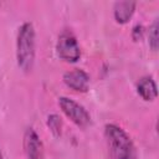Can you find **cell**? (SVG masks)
Returning a JSON list of instances; mask_svg holds the SVG:
<instances>
[{
  "mask_svg": "<svg viewBox=\"0 0 159 159\" xmlns=\"http://www.w3.org/2000/svg\"><path fill=\"white\" fill-rule=\"evenodd\" d=\"M36 53V34L31 22H24L16 36V61L24 72H30L34 67Z\"/></svg>",
  "mask_w": 159,
  "mask_h": 159,
  "instance_id": "obj_1",
  "label": "cell"
},
{
  "mask_svg": "<svg viewBox=\"0 0 159 159\" xmlns=\"http://www.w3.org/2000/svg\"><path fill=\"white\" fill-rule=\"evenodd\" d=\"M137 93L142 97V99L147 102L154 101L158 96V89H157V84L153 77L150 76L142 77L137 83Z\"/></svg>",
  "mask_w": 159,
  "mask_h": 159,
  "instance_id": "obj_7",
  "label": "cell"
},
{
  "mask_svg": "<svg viewBox=\"0 0 159 159\" xmlns=\"http://www.w3.org/2000/svg\"><path fill=\"white\" fill-rule=\"evenodd\" d=\"M158 30H159V24L158 20L155 19L154 22L150 25L149 27V34H148V39H149V46L153 51L158 50L159 46V35H158Z\"/></svg>",
  "mask_w": 159,
  "mask_h": 159,
  "instance_id": "obj_10",
  "label": "cell"
},
{
  "mask_svg": "<svg viewBox=\"0 0 159 159\" xmlns=\"http://www.w3.org/2000/svg\"><path fill=\"white\" fill-rule=\"evenodd\" d=\"M0 159H2V154H1V152H0Z\"/></svg>",
  "mask_w": 159,
  "mask_h": 159,
  "instance_id": "obj_12",
  "label": "cell"
},
{
  "mask_svg": "<svg viewBox=\"0 0 159 159\" xmlns=\"http://www.w3.org/2000/svg\"><path fill=\"white\" fill-rule=\"evenodd\" d=\"M46 124H47V128L50 129V132L52 133L53 137H56V138L61 137V134H62V120L57 114H50L47 117Z\"/></svg>",
  "mask_w": 159,
  "mask_h": 159,
  "instance_id": "obj_9",
  "label": "cell"
},
{
  "mask_svg": "<svg viewBox=\"0 0 159 159\" xmlns=\"http://www.w3.org/2000/svg\"><path fill=\"white\" fill-rule=\"evenodd\" d=\"M143 35H144V27L142 25H137L132 31V36L134 41H140L143 39Z\"/></svg>",
  "mask_w": 159,
  "mask_h": 159,
  "instance_id": "obj_11",
  "label": "cell"
},
{
  "mask_svg": "<svg viewBox=\"0 0 159 159\" xmlns=\"http://www.w3.org/2000/svg\"><path fill=\"white\" fill-rule=\"evenodd\" d=\"M104 137L112 159H137L134 144L124 129L113 123L107 124Z\"/></svg>",
  "mask_w": 159,
  "mask_h": 159,
  "instance_id": "obj_2",
  "label": "cell"
},
{
  "mask_svg": "<svg viewBox=\"0 0 159 159\" xmlns=\"http://www.w3.org/2000/svg\"><path fill=\"white\" fill-rule=\"evenodd\" d=\"M135 6H137V4L134 1H117L113 7L114 20L122 25L127 24L132 19V16L135 11Z\"/></svg>",
  "mask_w": 159,
  "mask_h": 159,
  "instance_id": "obj_8",
  "label": "cell"
},
{
  "mask_svg": "<svg viewBox=\"0 0 159 159\" xmlns=\"http://www.w3.org/2000/svg\"><path fill=\"white\" fill-rule=\"evenodd\" d=\"M56 52L61 60L68 63H75L80 60L81 48L75 35L71 31L65 30L58 35L56 42Z\"/></svg>",
  "mask_w": 159,
  "mask_h": 159,
  "instance_id": "obj_3",
  "label": "cell"
},
{
  "mask_svg": "<svg viewBox=\"0 0 159 159\" xmlns=\"http://www.w3.org/2000/svg\"><path fill=\"white\" fill-rule=\"evenodd\" d=\"M58 106L63 114L77 127L86 128L91 123V117L86 108L76 102L75 99H71L68 97H60L58 98Z\"/></svg>",
  "mask_w": 159,
  "mask_h": 159,
  "instance_id": "obj_4",
  "label": "cell"
},
{
  "mask_svg": "<svg viewBox=\"0 0 159 159\" xmlns=\"http://www.w3.org/2000/svg\"><path fill=\"white\" fill-rule=\"evenodd\" d=\"M24 152L27 159H43V144L34 128H27L22 139Z\"/></svg>",
  "mask_w": 159,
  "mask_h": 159,
  "instance_id": "obj_5",
  "label": "cell"
},
{
  "mask_svg": "<svg viewBox=\"0 0 159 159\" xmlns=\"http://www.w3.org/2000/svg\"><path fill=\"white\" fill-rule=\"evenodd\" d=\"M62 80L68 88H71L76 92L84 93L89 88V76L81 68H75V70L67 71L63 75Z\"/></svg>",
  "mask_w": 159,
  "mask_h": 159,
  "instance_id": "obj_6",
  "label": "cell"
}]
</instances>
